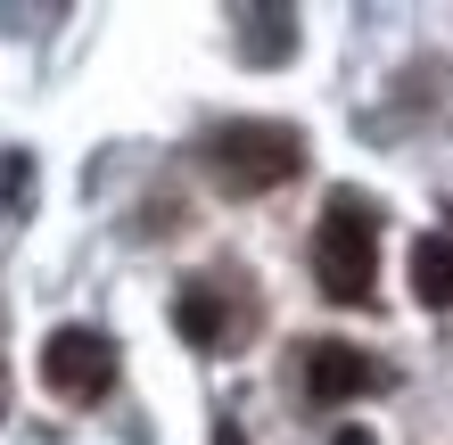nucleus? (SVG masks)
Wrapping results in <instances>:
<instances>
[{"label": "nucleus", "mask_w": 453, "mask_h": 445, "mask_svg": "<svg viewBox=\"0 0 453 445\" xmlns=\"http://www.w3.org/2000/svg\"><path fill=\"white\" fill-rule=\"evenodd\" d=\"M206 165L231 198H256V190H280L288 173L305 165V133L297 124H273V116H248V124H223L206 141Z\"/></svg>", "instance_id": "obj_2"}, {"label": "nucleus", "mask_w": 453, "mask_h": 445, "mask_svg": "<svg viewBox=\"0 0 453 445\" xmlns=\"http://www.w3.org/2000/svg\"><path fill=\"white\" fill-rule=\"evenodd\" d=\"M42 387L58 404H99L116 387V338L108 330H83V322L50 330L42 338Z\"/></svg>", "instance_id": "obj_3"}, {"label": "nucleus", "mask_w": 453, "mask_h": 445, "mask_svg": "<svg viewBox=\"0 0 453 445\" xmlns=\"http://www.w3.org/2000/svg\"><path fill=\"white\" fill-rule=\"evenodd\" d=\"M313 280H322V297H338V305H371V289H380V215H371L355 190H330V206H322Z\"/></svg>", "instance_id": "obj_1"}, {"label": "nucleus", "mask_w": 453, "mask_h": 445, "mask_svg": "<svg viewBox=\"0 0 453 445\" xmlns=\"http://www.w3.org/2000/svg\"><path fill=\"white\" fill-rule=\"evenodd\" d=\"M173 330L190 338V347H223V297L215 289H181L173 297Z\"/></svg>", "instance_id": "obj_6"}, {"label": "nucleus", "mask_w": 453, "mask_h": 445, "mask_svg": "<svg viewBox=\"0 0 453 445\" xmlns=\"http://www.w3.org/2000/svg\"><path fill=\"white\" fill-rule=\"evenodd\" d=\"M412 297L429 313L453 305V231H420L412 240Z\"/></svg>", "instance_id": "obj_5"}, {"label": "nucleus", "mask_w": 453, "mask_h": 445, "mask_svg": "<svg viewBox=\"0 0 453 445\" xmlns=\"http://www.w3.org/2000/svg\"><path fill=\"white\" fill-rule=\"evenodd\" d=\"M371 387H388V372H380L363 347H346V338L305 347V396H313V404H355V396H371Z\"/></svg>", "instance_id": "obj_4"}, {"label": "nucleus", "mask_w": 453, "mask_h": 445, "mask_svg": "<svg viewBox=\"0 0 453 445\" xmlns=\"http://www.w3.org/2000/svg\"><path fill=\"white\" fill-rule=\"evenodd\" d=\"M215 445H248V437H239V429H231V421H223V429H215Z\"/></svg>", "instance_id": "obj_8"}, {"label": "nucleus", "mask_w": 453, "mask_h": 445, "mask_svg": "<svg viewBox=\"0 0 453 445\" xmlns=\"http://www.w3.org/2000/svg\"><path fill=\"white\" fill-rule=\"evenodd\" d=\"M338 445H380V437H371V429H338Z\"/></svg>", "instance_id": "obj_7"}]
</instances>
